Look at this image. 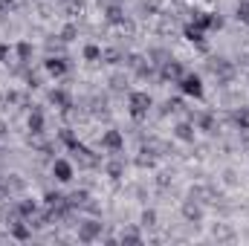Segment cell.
Returning a JSON list of instances; mask_svg holds the SVG:
<instances>
[{"mask_svg": "<svg viewBox=\"0 0 249 246\" xmlns=\"http://www.w3.org/2000/svg\"><path fill=\"white\" fill-rule=\"evenodd\" d=\"M151 107H154V102H151L148 93H130V99H127V110H130V116H133L136 122L148 119Z\"/></svg>", "mask_w": 249, "mask_h": 246, "instance_id": "6da1fadb", "label": "cell"}, {"mask_svg": "<svg viewBox=\"0 0 249 246\" xmlns=\"http://www.w3.org/2000/svg\"><path fill=\"white\" fill-rule=\"evenodd\" d=\"M70 151H72V159H75V165H78V168H99V165H102V157H99V154H93L90 148H84L81 142H78V145H72Z\"/></svg>", "mask_w": 249, "mask_h": 246, "instance_id": "7a4b0ae2", "label": "cell"}, {"mask_svg": "<svg viewBox=\"0 0 249 246\" xmlns=\"http://www.w3.org/2000/svg\"><path fill=\"white\" fill-rule=\"evenodd\" d=\"M177 84H180V90H183L186 96L203 99V81H200V75H194V72H183Z\"/></svg>", "mask_w": 249, "mask_h": 246, "instance_id": "3957f363", "label": "cell"}, {"mask_svg": "<svg viewBox=\"0 0 249 246\" xmlns=\"http://www.w3.org/2000/svg\"><path fill=\"white\" fill-rule=\"evenodd\" d=\"M102 238V223L99 220H84V223H78V241L81 244H93V241H99Z\"/></svg>", "mask_w": 249, "mask_h": 246, "instance_id": "277c9868", "label": "cell"}, {"mask_svg": "<svg viewBox=\"0 0 249 246\" xmlns=\"http://www.w3.org/2000/svg\"><path fill=\"white\" fill-rule=\"evenodd\" d=\"M183 72H186V70H183V64H180V61H171V58H165V61L160 64V78H162V81H171V84H177Z\"/></svg>", "mask_w": 249, "mask_h": 246, "instance_id": "5b68a950", "label": "cell"}, {"mask_svg": "<svg viewBox=\"0 0 249 246\" xmlns=\"http://www.w3.org/2000/svg\"><path fill=\"white\" fill-rule=\"evenodd\" d=\"M53 177H55L58 183H70V180L75 177L72 162H70V159H55V162H53Z\"/></svg>", "mask_w": 249, "mask_h": 246, "instance_id": "8992f818", "label": "cell"}, {"mask_svg": "<svg viewBox=\"0 0 249 246\" xmlns=\"http://www.w3.org/2000/svg\"><path fill=\"white\" fill-rule=\"evenodd\" d=\"M102 148L110 151V154H119V151L124 148V136L119 133V130H107V133L102 136Z\"/></svg>", "mask_w": 249, "mask_h": 246, "instance_id": "52a82bcc", "label": "cell"}, {"mask_svg": "<svg viewBox=\"0 0 249 246\" xmlns=\"http://www.w3.org/2000/svg\"><path fill=\"white\" fill-rule=\"evenodd\" d=\"M209 70H212L220 81H229V78H232V64L226 61V58H212V61H209Z\"/></svg>", "mask_w": 249, "mask_h": 246, "instance_id": "ba28073f", "label": "cell"}, {"mask_svg": "<svg viewBox=\"0 0 249 246\" xmlns=\"http://www.w3.org/2000/svg\"><path fill=\"white\" fill-rule=\"evenodd\" d=\"M44 67H47V72H50V75H55V78H61L64 72L70 70V67H67V61H64L61 55H50V58L44 61Z\"/></svg>", "mask_w": 249, "mask_h": 246, "instance_id": "9c48e42d", "label": "cell"}, {"mask_svg": "<svg viewBox=\"0 0 249 246\" xmlns=\"http://www.w3.org/2000/svg\"><path fill=\"white\" fill-rule=\"evenodd\" d=\"M9 229H12V238H15V241H29V238H32V226H29L26 220H15Z\"/></svg>", "mask_w": 249, "mask_h": 246, "instance_id": "30bf717a", "label": "cell"}, {"mask_svg": "<svg viewBox=\"0 0 249 246\" xmlns=\"http://www.w3.org/2000/svg\"><path fill=\"white\" fill-rule=\"evenodd\" d=\"M194 133H197L194 122H180L177 127H174V136L183 139V142H194Z\"/></svg>", "mask_w": 249, "mask_h": 246, "instance_id": "8fae6325", "label": "cell"}, {"mask_svg": "<svg viewBox=\"0 0 249 246\" xmlns=\"http://www.w3.org/2000/svg\"><path fill=\"white\" fill-rule=\"evenodd\" d=\"M183 217H186L188 223H200V220H203V209L188 200V203H183Z\"/></svg>", "mask_w": 249, "mask_h": 246, "instance_id": "7c38bea8", "label": "cell"}, {"mask_svg": "<svg viewBox=\"0 0 249 246\" xmlns=\"http://www.w3.org/2000/svg\"><path fill=\"white\" fill-rule=\"evenodd\" d=\"M50 102H53L58 110L72 107V102H70V93H67V90H53V93H50Z\"/></svg>", "mask_w": 249, "mask_h": 246, "instance_id": "4fadbf2b", "label": "cell"}, {"mask_svg": "<svg viewBox=\"0 0 249 246\" xmlns=\"http://www.w3.org/2000/svg\"><path fill=\"white\" fill-rule=\"evenodd\" d=\"M105 18H107L110 23H119V26H122V23H124L122 6H119V3H110V6H107V12H105Z\"/></svg>", "mask_w": 249, "mask_h": 246, "instance_id": "5bb4252c", "label": "cell"}, {"mask_svg": "<svg viewBox=\"0 0 249 246\" xmlns=\"http://www.w3.org/2000/svg\"><path fill=\"white\" fill-rule=\"evenodd\" d=\"M183 35H186V41H191V44H200V47H203V35H206V32H203V29H197L194 23H186Z\"/></svg>", "mask_w": 249, "mask_h": 246, "instance_id": "9a60e30c", "label": "cell"}, {"mask_svg": "<svg viewBox=\"0 0 249 246\" xmlns=\"http://www.w3.org/2000/svg\"><path fill=\"white\" fill-rule=\"evenodd\" d=\"M26 124H29V130H32V133H38V136H41V133H44V113H41V110H32Z\"/></svg>", "mask_w": 249, "mask_h": 246, "instance_id": "2e32d148", "label": "cell"}, {"mask_svg": "<svg viewBox=\"0 0 249 246\" xmlns=\"http://www.w3.org/2000/svg\"><path fill=\"white\" fill-rule=\"evenodd\" d=\"M18 211H20L23 220H29V217L38 211V206H35V200H20V203H18Z\"/></svg>", "mask_w": 249, "mask_h": 246, "instance_id": "e0dca14e", "label": "cell"}, {"mask_svg": "<svg viewBox=\"0 0 249 246\" xmlns=\"http://www.w3.org/2000/svg\"><path fill=\"white\" fill-rule=\"evenodd\" d=\"M197 127H200V130H209V133H214V130H217L214 116H212V113H200V116H197Z\"/></svg>", "mask_w": 249, "mask_h": 246, "instance_id": "ac0fdd59", "label": "cell"}, {"mask_svg": "<svg viewBox=\"0 0 249 246\" xmlns=\"http://www.w3.org/2000/svg\"><path fill=\"white\" fill-rule=\"evenodd\" d=\"M67 200H70V206H72V209H84L90 197H87V191H72V194H70Z\"/></svg>", "mask_w": 249, "mask_h": 246, "instance_id": "d6986e66", "label": "cell"}, {"mask_svg": "<svg viewBox=\"0 0 249 246\" xmlns=\"http://www.w3.org/2000/svg\"><path fill=\"white\" fill-rule=\"evenodd\" d=\"M232 119H235V124H238L241 130H249V107H241Z\"/></svg>", "mask_w": 249, "mask_h": 246, "instance_id": "ffe728a7", "label": "cell"}, {"mask_svg": "<svg viewBox=\"0 0 249 246\" xmlns=\"http://www.w3.org/2000/svg\"><path fill=\"white\" fill-rule=\"evenodd\" d=\"M18 58H20V64H29V58H32V44L20 41L18 44Z\"/></svg>", "mask_w": 249, "mask_h": 246, "instance_id": "44dd1931", "label": "cell"}, {"mask_svg": "<svg viewBox=\"0 0 249 246\" xmlns=\"http://www.w3.org/2000/svg\"><path fill=\"white\" fill-rule=\"evenodd\" d=\"M119 241H122V244H142V235H139L136 229H124Z\"/></svg>", "mask_w": 249, "mask_h": 246, "instance_id": "7402d4cb", "label": "cell"}, {"mask_svg": "<svg viewBox=\"0 0 249 246\" xmlns=\"http://www.w3.org/2000/svg\"><path fill=\"white\" fill-rule=\"evenodd\" d=\"M124 171V165L119 162V159H113V162H107V177H113V180H119Z\"/></svg>", "mask_w": 249, "mask_h": 246, "instance_id": "603a6c76", "label": "cell"}, {"mask_svg": "<svg viewBox=\"0 0 249 246\" xmlns=\"http://www.w3.org/2000/svg\"><path fill=\"white\" fill-rule=\"evenodd\" d=\"M235 15H238L241 23H247L249 26V0H241V3H238V12H235Z\"/></svg>", "mask_w": 249, "mask_h": 246, "instance_id": "cb8c5ba5", "label": "cell"}, {"mask_svg": "<svg viewBox=\"0 0 249 246\" xmlns=\"http://www.w3.org/2000/svg\"><path fill=\"white\" fill-rule=\"evenodd\" d=\"M58 139H61V142L67 145V148H72V145H78V139H75V133H72L70 127H64L61 133H58Z\"/></svg>", "mask_w": 249, "mask_h": 246, "instance_id": "d4e9b609", "label": "cell"}, {"mask_svg": "<svg viewBox=\"0 0 249 246\" xmlns=\"http://www.w3.org/2000/svg\"><path fill=\"white\" fill-rule=\"evenodd\" d=\"M84 58H87V61H99V58H102V50H99L96 44H87V47H84Z\"/></svg>", "mask_w": 249, "mask_h": 246, "instance_id": "484cf974", "label": "cell"}, {"mask_svg": "<svg viewBox=\"0 0 249 246\" xmlns=\"http://www.w3.org/2000/svg\"><path fill=\"white\" fill-rule=\"evenodd\" d=\"M142 226H145V229H154V226H157V211H154V209L142 211Z\"/></svg>", "mask_w": 249, "mask_h": 246, "instance_id": "4316f807", "label": "cell"}, {"mask_svg": "<svg viewBox=\"0 0 249 246\" xmlns=\"http://www.w3.org/2000/svg\"><path fill=\"white\" fill-rule=\"evenodd\" d=\"M214 238H217V241H232V238H235V232H232V229H226V226H217V229H214Z\"/></svg>", "mask_w": 249, "mask_h": 246, "instance_id": "83f0119b", "label": "cell"}, {"mask_svg": "<svg viewBox=\"0 0 249 246\" xmlns=\"http://www.w3.org/2000/svg\"><path fill=\"white\" fill-rule=\"evenodd\" d=\"M122 58H124V55L119 53V50H107V53H105V61H107V64H119Z\"/></svg>", "mask_w": 249, "mask_h": 246, "instance_id": "f1b7e54d", "label": "cell"}, {"mask_svg": "<svg viewBox=\"0 0 249 246\" xmlns=\"http://www.w3.org/2000/svg\"><path fill=\"white\" fill-rule=\"evenodd\" d=\"M75 32H78V29H75L72 23H70V26H64V29H61V41H64V44H67V41H72V38H75Z\"/></svg>", "mask_w": 249, "mask_h": 246, "instance_id": "f546056e", "label": "cell"}, {"mask_svg": "<svg viewBox=\"0 0 249 246\" xmlns=\"http://www.w3.org/2000/svg\"><path fill=\"white\" fill-rule=\"evenodd\" d=\"M6 200H12V191H9V185H6V180H3V183H0V206H3Z\"/></svg>", "mask_w": 249, "mask_h": 246, "instance_id": "4dcf8cb0", "label": "cell"}, {"mask_svg": "<svg viewBox=\"0 0 249 246\" xmlns=\"http://www.w3.org/2000/svg\"><path fill=\"white\" fill-rule=\"evenodd\" d=\"M6 185H9V191H12V188L20 191V188H23V180H20V177H12V180H6Z\"/></svg>", "mask_w": 249, "mask_h": 246, "instance_id": "1f68e13d", "label": "cell"}, {"mask_svg": "<svg viewBox=\"0 0 249 246\" xmlns=\"http://www.w3.org/2000/svg\"><path fill=\"white\" fill-rule=\"evenodd\" d=\"M136 162H139V165H142V168H151V165H154V157H139V159H136Z\"/></svg>", "mask_w": 249, "mask_h": 246, "instance_id": "d6a6232c", "label": "cell"}, {"mask_svg": "<svg viewBox=\"0 0 249 246\" xmlns=\"http://www.w3.org/2000/svg\"><path fill=\"white\" fill-rule=\"evenodd\" d=\"M67 9H70V12H81L84 6H81V0H70V6H67Z\"/></svg>", "mask_w": 249, "mask_h": 246, "instance_id": "836d02e7", "label": "cell"}, {"mask_svg": "<svg viewBox=\"0 0 249 246\" xmlns=\"http://www.w3.org/2000/svg\"><path fill=\"white\" fill-rule=\"evenodd\" d=\"M9 58V47L6 44H0V61H6Z\"/></svg>", "mask_w": 249, "mask_h": 246, "instance_id": "e575fe53", "label": "cell"}, {"mask_svg": "<svg viewBox=\"0 0 249 246\" xmlns=\"http://www.w3.org/2000/svg\"><path fill=\"white\" fill-rule=\"evenodd\" d=\"M9 6H12V0H0V15H3V12H9Z\"/></svg>", "mask_w": 249, "mask_h": 246, "instance_id": "d590c367", "label": "cell"}, {"mask_svg": "<svg viewBox=\"0 0 249 246\" xmlns=\"http://www.w3.org/2000/svg\"><path fill=\"white\" fill-rule=\"evenodd\" d=\"M0 136H6V127H3V122H0Z\"/></svg>", "mask_w": 249, "mask_h": 246, "instance_id": "8d00e7d4", "label": "cell"}, {"mask_svg": "<svg viewBox=\"0 0 249 246\" xmlns=\"http://www.w3.org/2000/svg\"><path fill=\"white\" fill-rule=\"evenodd\" d=\"M0 157H3V145H0Z\"/></svg>", "mask_w": 249, "mask_h": 246, "instance_id": "74e56055", "label": "cell"}]
</instances>
